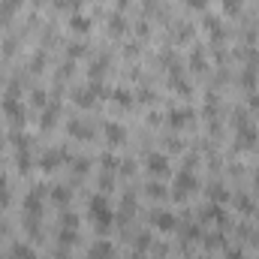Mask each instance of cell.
Masks as SVG:
<instances>
[{"instance_id":"obj_1","label":"cell","mask_w":259,"mask_h":259,"mask_svg":"<svg viewBox=\"0 0 259 259\" xmlns=\"http://www.w3.org/2000/svg\"><path fill=\"white\" fill-rule=\"evenodd\" d=\"M88 217L94 220V226H97V229H109V226H112V208H109V202H106L103 196H97V199H91V208H88Z\"/></svg>"},{"instance_id":"obj_2","label":"cell","mask_w":259,"mask_h":259,"mask_svg":"<svg viewBox=\"0 0 259 259\" xmlns=\"http://www.w3.org/2000/svg\"><path fill=\"white\" fill-rule=\"evenodd\" d=\"M151 223L160 229V232H172L175 226H178V220H175V214H169V211H157L154 217H151Z\"/></svg>"},{"instance_id":"obj_3","label":"cell","mask_w":259,"mask_h":259,"mask_svg":"<svg viewBox=\"0 0 259 259\" xmlns=\"http://www.w3.org/2000/svg\"><path fill=\"white\" fill-rule=\"evenodd\" d=\"M148 169H151L154 175H169V160H166L163 154H151V157H148Z\"/></svg>"},{"instance_id":"obj_4","label":"cell","mask_w":259,"mask_h":259,"mask_svg":"<svg viewBox=\"0 0 259 259\" xmlns=\"http://www.w3.org/2000/svg\"><path fill=\"white\" fill-rule=\"evenodd\" d=\"M91 259H115V247H112V244H106V241H100V244H94Z\"/></svg>"},{"instance_id":"obj_5","label":"cell","mask_w":259,"mask_h":259,"mask_svg":"<svg viewBox=\"0 0 259 259\" xmlns=\"http://www.w3.org/2000/svg\"><path fill=\"white\" fill-rule=\"evenodd\" d=\"M178 184H181V193H190V190L196 187L193 175H181V181H178Z\"/></svg>"},{"instance_id":"obj_6","label":"cell","mask_w":259,"mask_h":259,"mask_svg":"<svg viewBox=\"0 0 259 259\" xmlns=\"http://www.w3.org/2000/svg\"><path fill=\"white\" fill-rule=\"evenodd\" d=\"M109 139H112V142H124V133H121V127H118V124H109Z\"/></svg>"},{"instance_id":"obj_7","label":"cell","mask_w":259,"mask_h":259,"mask_svg":"<svg viewBox=\"0 0 259 259\" xmlns=\"http://www.w3.org/2000/svg\"><path fill=\"white\" fill-rule=\"evenodd\" d=\"M223 9L229 15H235V12H241V0H223Z\"/></svg>"},{"instance_id":"obj_8","label":"cell","mask_w":259,"mask_h":259,"mask_svg":"<svg viewBox=\"0 0 259 259\" xmlns=\"http://www.w3.org/2000/svg\"><path fill=\"white\" fill-rule=\"evenodd\" d=\"M6 202H9V187H6V181L0 178V208H6Z\"/></svg>"},{"instance_id":"obj_9","label":"cell","mask_w":259,"mask_h":259,"mask_svg":"<svg viewBox=\"0 0 259 259\" xmlns=\"http://www.w3.org/2000/svg\"><path fill=\"white\" fill-rule=\"evenodd\" d=\"M6 115H12V118H21V109H18V103H15V100H12V103L6 100Z\"/></svg>"},{"instance_id":"obj_10","label":"cell","mask_w":259,"mask_h":259,"mask_svg":"<svg viewBox=\"0 0 259 259\" xmlns=\"http://www.w3.org/2000/svg\"><path fill=\"white\" fill-rule=\"evenodd\" d=\"M72 27H75V30H88L91 21H88V18H72Z\"/></svg>"},{"instance_id":"obj_11","label":"cell","mask_w":259,"mask_h":259,"mask_svg":"<svg viewBox=\"0 0 259 259\" xmlns=\"http://www.w3.org/2000/svg\"><path fill=\"white\" fill-rule=\"evenodd\" d=\"M15 6H18V0H3V15H12Z\"/></svg>"},{"instance_id":"obj_12","label":"cell","mask_w":259,"mask_h":259,"mask_svg":"<svg viewBox=\"0 0 259 259\" xmlns=\"http://www.w3.org/2000/svg\"><path fill=\"white\" fill-rule=\"evenodd\" d=\"M15 256H21V259H27L30 253H27V247H15Z\"/></svg>"}]
</instances>
